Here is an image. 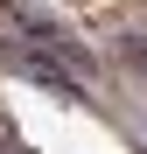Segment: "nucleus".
<instances>
[{
  "instance_id": "obj_1",
  "label": "nucleus",
  "mask_w": 147,
  "mask_h": 154,
  "mask_svg": "<svg viewBox=\"0 0 147 154\" xmlns=\"http://www.w3.org/2000/svg\"><path fill=\"white\" fill-rule=\"evenodd\" d=\"M0 49H7V63L21 70V77H35V84H49V91H56V98H84L77 91V77H70L56 56H49V49H21V42H7V35H0Z\"/></svg>"
},
{
  "instance_id": "obj_2",
  "label": "nucleus",
  "mask_w": 147,
  "mask_h": 154,
  "mask_svg": "<svg viewBox=\"0 0 147 154\" xmlns=\"http://www.w3.org/2000/svg\"><path fill=\"white\" fill-rule=\"evenodd\" d=\"M0 154H21V147H0Z\"/></svg>"
}]
</instances>
